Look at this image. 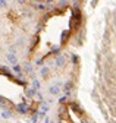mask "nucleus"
<instances>
[{
  "label": "nucleus",
  "mask_w": 116,
  "mask_h": 123,
  "mask_svg": "<svg viewBox=\"0 0 116 123\" xmlns=\"http://www.w3.org/2000/svg\"><path fill=\"white\" fill-rule=\"evenodd\" d=\"M7 62H9V63L10 65H18V57H16V53H7Z\"/></svg>",
  "instance_id": "3"
},
{
  "label": "nucleus",
  "mask_w": 116,
  "mask_h": 123,
  "mask_svg": "<svg viewBox=\"0 0 116 123\" xmlns=\"http://www.w3.org/2000/svg\"><path fill=\"white\" fill-rule=\"evenodd\" d=\"M38 94V91L35 89V88H30V89H26V95L28 97H34V95H37Z\"/></svg>",
  "instance_id": "9"
},
{
  "label": "nucleus",
  "mask_w": 116,
  "mask_h": 123,
  "mask_svg": "<svg viewBox=\"0 0 116 123\" xmlns=\"http://www.w3.org/2000/svg\"><path fill=\"white\" fill-rule=\"evenodd\" d=\"M24 69H25V72H28V73H32V70H34V68H32L31 63H25Z\"/></svg>",
  "instance_id": "12"
},
{
  "label": "nucleus",
  "mask_w": 116,
  "mask_h": 123,
  "mask_svg": "<svg viewBox=\"0 0 116 123\" xmlns=\"http://www.w3.org/2000/svg\"><path fill=\"white\" fill-rule=\"evenodd\" d=\"M54 63H56V66H57V68H63V66L66 65V57H65L63 54H59V56L56 57Z\"/></svg>",
  "instance_id": "2"
},
{
  "label": "nucleus",
  "mask_w": 116,
  "mask_h": 123,
  "mask_svg": "<svg viewBox=\"0 0 116 123\" xmlns=\"http://www.w3.org/2000/svg\"><path fill=\"white\" fill-rule=\"evenodd\" d=\"M49 94L50 95H59L60 94V84H54V85H50L49 86Z\"/></svg>",
  "instance_id": "1"
},
{
  "label": "nucleus",
  "mask_w": 116,
  "mask_h": 123,
  "mask_svg": "<svg viewBox=\"0 0 116 123\" xmlns=\"http://www.w3.org/2000/svg\"><path fill=\"white\" fill-rule=\"evenodd\" d=\"M52 2H54V0H47V3H52Z\"/></svg>",
  "instance_id": "19"
},
{
  "label": "nucleus",
  "mask_w": 116,
  "mask_h": 123,
  "mask_svg": "<svg viewBox=\"0 0 116 123\" xmlns=\"http://www.w3.org/2000/svg\"><path fill=\"white\" fill-rule=\"evenodd\" d=\"M49 110H50L49 103H47V101H43V103H41V111H43V113H47Z\"/></svg>",
  "instance_id": "8"
},
{
  "label": "nucleus",
  "mask_w": 116,
  "mask_h": 123,
  "mask_svg": "<svg viewBox=\"0 0 116 123\" xmlns=\"http://www.w3.org/2000/svg\"><path fill=\"white\" fill-rule=\"evenodd\" d=\"M32 88H35L37 91H38V89L41 88V82H40V81H38L37 78H32Z\"/></svg>",
  "instance_id": "10"
},
{
  "label": "nucleus",
  "mask_w": 116,
  "mask_h": 123,
  "mask_svg": "<svg viewBox=\"0 0 116 123\" xmlns=\"http://www.w3.org/2000/svg\"><path fill=\"white\" fill-rule=\"evenodd\" d=\"M35 9H38V10H44V9H46V6L43 5V3H40V5H37V6H35Z\"/></svg>",
  "instance_id": "14"
},
{
  "label": "nucleus",
  "mask_w": 116,
  "mask_h": 123,
  "mask_svg": "<svg viewBox=\"0 0 116 123\" xmlns=\"http://www.w3.org/2000/svg\"><path fill=\"white\" fill-rule=\"evenodd\" d=\"M66 98H68V95H63V97H60V98H59V103H62V104H63V103L66 101Z\"/></svg>",
  "instance_id": "16"
},
{
  "label": "nucleus",
  "mask_w": 116,
  "mask_h": 123,
  "mask_svg": "<svg viewBox=\"0 0 116 123\" xmlns=\"http://www.w3.org/2000/svg\"><path fill=\"white\" fill-rule=\"evenodd\" d=\"M16 45L18 47H24L25 45V38H18L16 40Z\"/></svg>",
  "instance_id": "13"
},
{
  "label": "nucleus",
  "mask_w": 116,
  "mask_h": 123,
  "mask_svg": "<svg viewBox=\"0 0 116 123\" xmlns=\"http://www.w3.org/2000/svg\"><path fill=\"white\" fill-rule=\"evenodd\" d=\"M71 88H72V82H71V81H66V82L63 84V91H65V95H69Z\"/></svg>",
  "instance_id": "6"
},
{
  "label": "nucleus",
  "mask_w": 116,
  "mask_h": 123,
  "mask_svg": "<svg viewBox=\"0 0 116 123\" xmlns=\"http://www.w3.org/2000/svg\"><path fill=\"white\" fill-rule=\"evenodd\" d=\"M66 5H68L66 0H59V6H66Z\"/></svg>",
  "instance_id": "17"
},
{
  "label": "nucleus",
  "mask_w": 116,
  "mask_h": 123,
  "mask_svg": "<svg viewBox=\"0 0 116 123\" xmlns=\"http://www.w3.org/2000/svg\"><path fill=\"white\" fill-rule=\"evenodd\" d=\"M12 69H13V72H15V73H18L19 76L22 75V68H21L19 65H13V68H12Z\"/></svg>",
  "instance_id": "11"
},
{
  "label": "nucleus",
  "mask_w": 116,
  "mask_h": 123,
  "mask_svg": "<svg viewBox=\"0 0 116 123\" xmlns=\"http://www.w3.org/2000/svg\"><path fill=\"white\" fill-rule=\"evenodd\" d=\"M49 75H50V68L49 66H41V69H40V76L41 78H47Z\"/></svg>",
  "instance_id": "4"
},
{
  "label": "nucleus",
  "mask_w": 116,
  "mask_h": 123,
  "mask_svg": "<svg viewBox=\"0 0 116 123\" xmlns=\"http://www.w3.org/2000/svg\"><path fill=\"white\" fill-rule=\"evenodd\" d=\"M16 3H19V5H24V3H25V0H16Z\"/></svg>",
  "instance_id": "18"
},
{
  "label": "nucleus",
  "mask_w": 116,
  "mask_h": 123,
  "mask_svg": "<svg viewBox=\"0 0 116 123\" xmlns=\"http://www.w3.org/2000/svg\"><path fill=\"white\" fill-rule=\"evenodd\" d=\"M0 117H2V119H10L12 117V111L7 110V109H3L2 113H0Z\"/></svg>",
  "instance_id": "7"
},
{
  "label": "nucleus",
  "mask_w": 116,
  "mask_h": 123,
  "mask_svg": "<svg viewBox=\"0 0 116 123\" xmlns=\"http://www.w3.org/2000/svg\"><path fill=\"white\" fill-rule=\"evenodd\" d=\"M16 109H18V111H19V113L25 114V113L28 111V104H26V103H21V104H18V105H16Z\"/></svg>",
  "instance_id": "5"
},
{
  "label": "nucleus",
  "mask_w": 116,
  "mask_h": 123,
  "mask_svg": "<svg viewBox=\"0 0 116 123\" xmlns=\"http://www.w3.org/2000/svg\"><path fill=\"white\" fill-rule=\"evenodd\" d=\"M7 6V2L6 0H0V7H6Z\"/></svg>",
  "instance_id": "15"
},
{
  "label": "nucleus",
  "mask_w": 116,
  "mask_h": 123,
  "mask_svg": "<svg viewBox=\"0 0 116 123\" xmlns=\"http://www.w3.org/2000/svg\"><path fill=\"white\" fill-rule=\"evenodd\" d=\"M74 2H75V3H78V2H79V0H74Z\"/></svg>",
  "instance_id": "20"
}]
</instances>
